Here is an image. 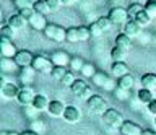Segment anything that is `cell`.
I'll list each match as a JSON object with an SVG mask.
<instances>
[{
    "mask_svg": "<svg viewBox=\"0 0 156 135\" xmlns=\"http://www.w3.org/2000/svg\"><path fill=\"white\" fill-rule=\"evenodd\" d=\"M86 106L93 114H104L107 111V103L101 94H93L90 99H86Z\"/></svg>",
    "mask_w": 156,
    "mask_h": 135,
    "instance_id": "1",
    "label": "cell"
},
{
    "mask_svg": "<svg viewBox=\"0 0 156 135\" xmlns=\"http://www.w3.org/2000/svg\"><path fill=\"white\" fill-rule=\"evenodd\" d=\"M102 120H104V124H107L112 129H120L122 124L125 122L124 117H122V114L117 109H112V108L107 109L106 112L102 114Z\"/></svg>",
    "mask_w": 156,
    "mask_h": 135,
    "instance_id": "2",
    "label": "cell"
},
{
    "mask_svg": "<svg viewBox=\"0 0 156 135\" xmlns=\"http://www.w3.org/2000/svg\"><path fill=\"white\" fill-rule=\"evenodd\" d=\"M33 67L34 70L39 72V73H52V69H54V64L51 59L44 55H36L33 60Z\"/></svg>",
    "mask_w": 156,
    "mask_h": 135,
    "instance_id": "3",
    "label": "cell"
},
{
    "mask_svg": "<svg viewBox=\"0 0 156 135\" xmlns=\"http://www.w3.org/2000/svg\"><path fill=\"white\" fill-rule=\"evenodd\" d=\"M112 25H125V23H129V12H127V8H120V7H114L112 10L109 12Z\"/></svg>",
    "mask_w": 156,
    "mask_h": 135,
    "instance_id": "4",
    "label": "cell"
},
{
    "mask_svg": "<svg viewBox=\"0 0 156 135\" xmlns=\"http://www.w3.org/2000/svg\"><path fill=\"white\" fill-rule=\"evenodd\" d=\"M0 52H2V57H7V59H15V55L18 54V49L15 46L13 39H8V37H0Z\"/></svg>",
    "mask_w": 156,
    "mask_h": 135,
    "instance_id": "5",
    "label": "cell"
},
{
    "mask_svg": "<svg viewBox=\"0 0 156 135\" xmlns=\"http://www.w3.org/2000/svg\"><path fill=\"white\" fill-rule=\"evenodd\" d=\"M36 94L37 93H34V90L31 88V86H23V88H20V93L16 96V101L21 106H29V104H33Z\"/></svg>",
    "mask_w": 156,
    "mask_h": 135,
    "instance_id": "6",
    "label": "cell"
},
{
    "mask_svg": "<svg viewBox=\"0 0 156 135\" xmlns=\"http://www.w3.org/2000/svg\"><path fill=\"white\" fill-rule=\"evenodd\" d=\"M0 91H2L3 98L12 99V98H16L18 96L20 88H18V85L12 83V81H7L5 80V75H2V88H0Z\"/></svg>",
    "mask_w": 156,
    "mask_h": 135,
    "instance_id": "7",
    "label": "cell"
},
{
    "mask_svg": "<svg viewBox=\"0 0 156 135\" xmlns=\"http://www.w3.org/2000/svg\"><path fill=\"white\" fill-rule=\"evenodd\" d=\"M34 78H36V70H34L33 65L24 67V69L20 70L18 80H20V83H21V85H24V86H31V83L34 81Z\"/></svg>",
    "mask_w": 156,
    "mask_h": 135,
    "instance_id": "8",
    "label": "cell"
},
{
    "mask_svg": "<svg viewBox=\"0 0 156 135\" xmlns=\"http://www.w3.org/2000/svg\"><path fill=\"white\" fill-rule=\"evenodd\" d=\"M49 59L52 60L54 67H67V65H70L72 57L65 51H55V52H52V55Z\"/></svg>",
    "mask_w": 156,
    "mask_h": 135,
    "instance_id": "9",
    "label": "cell"
},
{
    "mask_svg": "<svg viewBox=\"0 0 156 135\" xmlns=\"http://www.w3.org/2000/svg\"><path fill=\"white\" fill-rule=\"evenodd\" d=\"M33 60H34V55L29 51H18V54L15 55V62H16L18 67H21V69L33 65Z\"/></svg>",
    "mask_w": 156,
    "mask_h": 135,
    "instance_id": "10",
    "label": "cell"
},
{
    "mask_svg": "<svg viewBox=\"0 0 156 135\" xmlns=\"http://www.w3.org/2000/svg\"><path fill=\"white\" fill-rule=\"evenodd\" d=\"M65 108H67V106H63L62 101L54 99V101H51V103H49L47 112H49V115H51V117H63Z\"/></svg>",
    "mask_w": 156,
    "mask_h": 135,
    "instance_id": "11",
    "label": "cell"
},
{
    "mask_svg": "<svg viewBox=\"0 0 156 135\" xmlns=\"http://www.w3.org/2000/svg\"><path fill=\"white\" fill-rule=\"evenodd\" d=\"M63 119L68 124H75L81 119V111L76 108V106H67L65 112H63Z\"/></svg>",
    "mask_w": 156,
    "mask_h": 135,
    "instance_id": "12",
    "label": "cell"
},
{
    "mask_svg": "<svg viewBox=\"0 0 156 135\" xmlns=\"http://www.w3.org/2000/svg\"><path fill=\"white\" fill-rule=\"evenodd\" d=\"M119 130L122 135H141V132H143L140 125L135 124L133 120H125Z\"/></svg>",
    "mask_w": 156,
    "mask_h": 135,
    "instance_id": "13",
    "label": "cell"
},
{
    "mask_svg": "<svg viewBox=\"0 0 156 135\" xmlns=\"http://www.w3.org/2000/svg\"><path fill=\"white\" fill-rule=\"evenodd\" d=\"M28 23H29V25H31L36 31H44V30L47 28V25H49L47 20H46V15H41V13H34L33 18H31Z\"/></svg>",
    "mask_w": 156,
    "mask_h": 135,
    "instance_id": "14",
    "label": "cell"
},
{
    "mask_svg": "<svg viewBox=\"0 0 156 135\" xmlns=\"http://www.w3.org/2000/svg\"><path fill=\"white\" fill-rule=\"evenodd\" d=\"M26 23H28V20H24V18L20 15V13H15V15H12V16L7 20V25H8L10 28H13L15 31L23 30V28L26 26Z\"/></svg>",
    "mask_w": 156,
    "mask_h": 135,
    "instance_id": "15",
    "label": "cell"
},
{
    "mask_svg": "<svg viewBox=\"0 0 156 135\" xmlns=\"http://www.w3.org/2000/svg\"><path fill=\"white\" fill-rule=\"evenodd\" d=\"M111 72H112V75H114L115 78H122V76L130 73V69H129V65H127L125 62H114L112 67H111Z\"/></svg>",
    "mask_w": 156,
    "mask_h": 135,
    "instance_id": "16",
    "label": "cell"
},
{
    "mask_svg": "<svg viewBox=\"0 0 156 135\" xmlns=\"http://www.w3.org/2000/svg\"><path fill=\"white\" fill-rule=\"evenodd\" d=\"M0 70L3 72V75L15 73V72H18V64L15 62V59H7V57H3L2 62H0Z\"/></svg>",
    "mask_w": 156,
    "mask_h": 135,
    "instance_id": "17",
    "label": "cell"
},
{
    "mask_svg": "<svg viewBox=\"0 0 156 135\" xmlns=\"http://www.w3.org/2000/svg\"><path fill=\"white\" fill-rule=\"evenodd\" d=\"M124 33L129 37H136V36H140V33H141V26L135 20H130L129 23L124 25Z\"/></svg>",
    "mask_w": 156,
    "mask_h": 135,
    "instance_id": "18",
    "label": "cell"
},
{
    "mask_svg": "<svg viewBox=\"0 0 156 135\" xmlns=\"http://www.w3.org/2000/svg\"><path fill=\"white\" fill-rule=\"evenodd\" d=\"M88 88H90V86L86 85V81H85V80H75V83L70 86L72 93L75 94V96H78V98H81V96L86 93V90H88Z\"/></svg>",
    "mask_w": 156,
    "mask_h": 135,
    "instance_id": "19",
    "label": "cell"
},
{
    "mask_svg": "<svg viewBox=\"0 0 156 135\" xmlns=\"http://www.w3.org/2000/svg\"><path fill=\"white\" fill-rule=\"evenodd\" d=\"M130 39H132V37H129L125 33H120V34H117V37H115V46L129 52L130 47H132V41Z\"/></svg>",
    "mask_w": 156,
    "mask_h": 135,
    "instance_id": "20",
    "label": "cell"
},
{
    "mask_svg": "<svg viewBox=\"0 0 156 135\" xmlns=\"http://www.w3.org/2000/svg\"><path fill=\"white\" fill-rule=\"evenodd\" d=\"M136 99H138L141 104H150L151 101L154 99L153 91L148 90V88H140V90H138V93H136Z\"/></svg>",
    "mask_w": 156,
    "mask_h": 135,
    "instance_id": "21",
    "label": "cell"
},
{
    "mask_svg": "<svg viewBox=\"0 0 156 135\" xmlns=\"http://www.w3.org/2000/svg\"><path fill=\"white\" fill-rule=\"evenodd\" d=\"M49 103H51V101L47 99V96H46V94L37 93V94H36V98H34V101H33V106H34V108H36L37 111H47Z\"/></svg>",
    "mask_w": 156,
    "mask_h": 135,
    "instance_id": "22",
    "label": "cell"
},
{
    "mask_svg": "<svg viewBox=\"0 0 156 135\" xmlns=\"http://www.w3.org/2000/svg\"><path fill=\"white\" fill-rule=\"evenodd\" d=\"M141 88H148V90H156V75L154 73H145L141 76Z\"/></svg>",
    "mask_w": 156,
    "mask_h": 135,
    "instance_id": "23",
    "label": "cell"
},
{
    "mask_svg": "<svg viewBox=\"0 0 156 135\" xmlns=\"http://www.w3.org/2000/svg\"><path fill=\"white\" fill-rule=\"evenodd\" d=\"M111 76L109 75H106L104 72H96V75L93 76V83H94L96 86H99V88H104V86L107 85V81H109Z\"/></svg>",
    "mask_w": 156,
    "mask_h": 135,
    "instance_id": "24",
    "label": "cell"
},
{
    "mask_svg": "<svg viewBox=\"0 0 156 135\" xmlns=\"http://www.w3.org/2000/svg\"><path fill=\"white\" fill-rule=\"evenodd\" d=\"M125 57H127V51L120 49V47L114 46L111 51V59L114 62H125Z\"/></svg>",
    "mask_w": 156,
    "mask_h": 135,
    "instance_id": "25",
    "label": "cell"
},
{
    "mask_svg": "<svg viewBox=\"0 0 156 135\" xmlns=\"http://www.w3.org/2000/svg\"><path fill=\"white\" fill-rule=\"evenodd\" d=\"M120 86V88H124V90H132L133 88V85H135V78H133V75H125V76H122V78H119V83H117Z\"/></svg>",
    "mask_w": 156,
    "mask_h": 135,
    "instance_id": "26",
    "label": "cell"
},
{
    "mask_svg": "<svg viewBox=\"0 0 156 135\" xmlns=\"http://www.w3.org/2000/svg\"><path fill=\"white\" fill-rule=\"evenodd\" d=\"M33 8H34V12H36V13H41V15H47V13H51V8H49L46 0H36L34 5H33Z\"/></svg>",
    "mask_w": 156,
    "mask_h": 135,
    "instance_id": "27",
    "label": "cell"
},
{
    "mask_svg": "<svg viewBox=\"0 0 156 135\" xmlns=\"http://www.w3.org/2000/svg\"><path fill=\"white\" fill-rule=\"evenodd\" d=\"M145 10V7L141 5V3H138V2H133V3H130L129 5V8H127V12H129V16L132 18V20H135L136 18V15H138L140 12H143Z\"/></svg>",
    "mask_w": 156,
    "mask_h": 135,
    "instance_id": "28",
    "label": "cell"
},
{
    "mask_svg": "<svg viewBox=\"0 0 156 135\" xmlns=\"http://www.w3.org/2000/svg\"><path fill=\"white\" fill-rule=\"evenodd\" d=\"M68 73V70H67V67H54L52 69V78L54 80H57V81H62V78Z\"/></svg>",
    "mask_w": 156,
    "mask_h": 135,
    "instance_id": "29",
    "label": "cell"
},
{
    "mask_svg": "<svg viewBox=\"0 0 156 135\" xmlns=\"http://www.w3.org/2000/svg\"><path fill=\"white\" fill-rule=\"evenodd\" d=\"M151 20H153V18H151L145 10H143V12H140L138 15H136V18H135V21L138 23L140 26H148L150 23H151Z\"/></svg>",
    "mask_w": 156,
    "mask_h": 135,
    "instance_id": "30",
    "label": "cell"
},
{
    "mask_svg": "<svg viewBox=\"0 0 156 135\" xmlns=\"http://www.w3.org/2000/svg\"><path fill=\"white\" fill-rule=\"evenodd\" d=\"M85 64L86 62L81 59V57H72V60H70V69L73 70V72H81V69L85 67Z\"/></svg>",
    "mask_w": 156,
    "mask_h": 135,
    "instance_id": "31",
    "label": "cell"
},
{
    "mask_svg": "<svg viewBox=\"0 0 156 135\" xmlns=\"http://www.w3.org/2000/svg\"><path fill=\"white\" fill-rule=\"evenodd\" d=\"M31 130H34V132L39 133V135H42L46 132V124H44L41 119H34V120H31Z\"/></svg>",
    "mask_w": 156,
    "mask_h": 135,
    "instance_id": "32",
    "label": "cell"
},
{
    "mask_svg": "<svg viewBox=\"0 0 156 135\" xmlns=\"http://www.w3.org/2000/svg\"><path fill=\"white\" fill-rule=\"evenodd\" d=\"M80 73L85 76V78H93V76L96 75V69H94V65H93V64H85V67L81 69Z\"/></svg>",
    "mask_w": 156,
    "mask_h": 135,
    "instance_id": "33",
    "label": "cell"
},
{
    "mask_svg": "<svg viewBox=\"0 0 156 135\" xmlns=\"http://www.w3.org/2000/svg\"><path fill=\"white\" fill-rule=\"evenodd\" d=\"M143 7H145V12L151 18H156V0H146V3Z\"/></svg>",
    "mask_w": 156,
    "mask_h": 135,
    "instance_id": "34",
    "label": "cell"
},
{
    "mask_svg": "<svg viewBox=\"0 0 156 135\" xmlns=\"http://www.w3.org/2000/svg\"><path fill=\"white\" fill-rule=\"evenodd\" d=\"M114 94H115V98L119 99V101H127V99L130 98V91L120 88V86H117V88L114 90Z\"/></svg>",
    "mask_w": 156,
    "mask_h": 135,
    "instance_id": "35",
    "label": "cell"
},
{
    "mask_svg": "<svg viewBox=\"0 0 156 135\" xmlns=\"http://www.w3.org/2000/svg\"><path fill=\"white\" fill-rule=\"evenodd\" d=\"M39 112L41 111H37L36 108H34L33 104H29V106H24V115L26 117H29L31 120H34V119H37V115H39Z\"/></svg>",
    "mask_w": 156,
    "mask_h": 135,
    "instance_id": "36",
    "label": "cell"
},
{
    "mask_svg": "<svg viewBox=\"0 0 156 135\" xmlns=\"http://www.w3.org/2000/svg\"><path fill=\"white\" fill-rule=\"evenodd\" d=\"M78 37L80 41H88L91 37V31L90 26H78Z\"/></svg>",
    "mask_w": 156,
    "mask_h": 135,
    "instance_id": "37",
    "label": "cell"
},
{
    "mask_svg": "<svg viewBox=\"0 0 156 135\" xmlns=\"http://www.w3.org/2000/svg\"><path fill=\"white\" fill-rule=\"evenodd\" d=\"M0 34H2V37H8V39H13L16 33H15L13 28H10V26L7 25V23H5V25H3L2 28H0Z\"/></svg>",
    "mask_w": 156,
    "mask_h": 135,
    "instance_id": "38",
    "label": "cell"
},
{
    "mask_svg": "<svg viewBox=\"0 0 156 135\" xmlns=\"http://www.w3.org/2000/svg\"><path fill=\"white\" fill-rule=\"evenodd\" d=\"M57 26H58V25H54V23H49V25H47V28H46V30H44V36H46L47 39L54 41V36H55Z\"/></svg>",
    "mask_w": 156,
    "mask_h": 135,
    "instance_id": "39",
    "label": "cell"
},
{
    "mask_svg": "<svg viewBox=\"0 0 156 135\" xmlns=\"http://www.w3.org/2000/svg\"><path fill=\"white\" fill-rule=\"evenodd\" d=\"M67 41L68 42H78L80 37H78V28H68L67 30Z\"/></svg>",
    "mask_w": 156,
    "mask_h": 135,
    "instance_id": "40",
    "label": "cell"
},
{
    "mask_svg": "<svg viewBox=\"0 0 156 135\" xmlns=\"http://www.w3.org/2000/svg\"><path fill=\"white\" fill-rule=\"evenodd\" d=\"M90 31H91V37H99L102 33H104L98 21H93L91 25H90Z\"/></svg>",
    "mask_w": 156,
    "mask_h": 135,
    "instance_id": "41",
    "label": "cell"
},
{
    "mask_svg": "<svg viewBox=\"0 0 156 135\" xmlns=\"http://www.w3.org/2000/svg\"><path fill=\"white\" fill-rule=\"evenodd\" d=\"M15 2V7L18 8V10H23V8H33L34 2L31 0H13Z\"/></svg>",
    "mask_w": 156,
    "mask_h": 135,
    "instance_id": "42",
    "label": "cell"
},
{
    "mask_svg": "<svg viewBox=\"0 0 156 135\" xmlns=\"http://www.w3.org/2000/svg\"><path fill=\"white\" fill-rule=\"evenodd\" d=\"M96 21L99 23V26L102 28V31H107V30L112 26V21H111L109 16H101V18H98Z\"/></svg>",
    "mask_w": 156,
    "mask_h": 135,
    "instance_id": "43",
    "label": "cell"
},
{
    "mask_svg": "<svg viewBox=\"0 0 156 135\" xmlns=\"http://www.w3.org/2000/svg\"><path fill=\"white\" fill-rule=\"evenodd\" d=\"M75 80H76V78H75V75H73V72H68V73L62 78L60 83L65 85V86H72L73 83H75Z\"/></svg>",
    "mask_w": 156,
    "mask_h": 135,
    "instance_id": "44",
    "label": "cell"
},
{
    "mask_svg": "<svg viewBox=\"0 0 156 135\" xmlns=\"http://www.w3.org/2000/svg\"><path fill=\"white\" fill-rule=\"evenodd\" d=\"M18 13L24 18V20H28V21H29L36 12H34V8H23V10H18Z\"/></svg>",
    "mask_w": 156,
    "mask_h": 135,
    "instance_id": "45",
    "label": "cell"
},
{
    "mask_svg": "<svg viewBox=\"0 0 156 135\" xmlns=\"http://www.w3.org/2000/svg\"><path fill=\"white\" fill-rule=\"evenodd\" d=\"M46 2H47L49 8H51V12H55V10H58V8H60V5H62V2H60V0H46Z\"/></svg>",
    "mask_w": 156,
    "mask_h": 135,
    "instance_id": "46",
    "label": "cell"
},
{
    "mask_svg": "<svg viewBox=\"0 0 156 135\" xmlns=\"http://www.w3.org/2000/svg\"><path fill=\"white\" fill-rule=\"evenodd\" d=\"M146 106H148V112L153 114V115H156V98L151 101L150 104H146Z\"/></svg>",
    "mask_w": 156,
    "mask_h": 135,
    "instance_id": "47",
    "label": "cell"
},
{
    "mask_svg": "<svg viewBox=\"0 0 156 135\" xmlns=\"http://www.w3.org/2000/svg\"><path fill=\"white\" fill-rule=\"evenodd\" d=\"M20 135H39V133H36L34 130H31V129H29V130H24V132H21Z\"/></svg>",
    "mask_w": 156,
    "mask_h": 135,
    "instance_id": "48",
    "label": "cell"
},
{
    "mask_svg": "<svg viewBox=\"0 0 156 135\" xmlns=\"http://www.w3.org/2000/svg\"><path fill=\"white\" fill-rule=\"evenodd\" d=\"M141 135H156V132H154V130H143V132H141Z\"/></svg>",
    "mask_w": 156,
    "mask_h": 135,
    "instance_id": "49",
    "label": "cell"
},
{
    "mask_svg": "<svg viewBox=\"0 0 156 135\" xmlns=\"http://www.w3.org/2000/svg\"><path fill=\"white\" fill-rule=\"evenodd\" d=\"M60 2H62V5H72L75 0H60Z\"/></svg>",
    "mask_w": 156,
    "mask_h": 135,
    "instance_id": "50",
    "label": "cell"
},
{
    "mask_svg": "<svg viewBox=\"0 0 156 135\" xmlns=\"http://www.w3.org/2000/svg\"><path fill=\"white\" fill-rule=\"evenodd\" d=\"M8 135H20V133H16V132H8Z\"/></svg>",
    "mask_w": 156,
    "mask_h": 135,
    "instance_id": "51",
    "label": "cell"
},
{
    "mask_svg": "<svg viewBox=\"0 0 156 135\" xmlns=\"http://www.w3.org/2000/svg\"><path fill=\"white\" fill-rule=\"evenodd\" d=\"M0 135H8V132H5V130H3V132H0Z\"/></svg>",
    "mask_w": 156,
    "mask_h": 135,
    "instance_id": "52",
    "label": "cell"
},
{
    "mask_svg": "<svg viewBox=\"0 0 156 135\" xmlns=\"http://www.w3.org/2000/svg\"><path fill=\"white\" fill-rule=\"evenodd\" d=\"M154 127H156V115H154Z\"/></svg>",
    "mask_w": 156,
    "mask_h": 135,
    "instance_id": "53",
    "label": "cell"
}]
</instances>
